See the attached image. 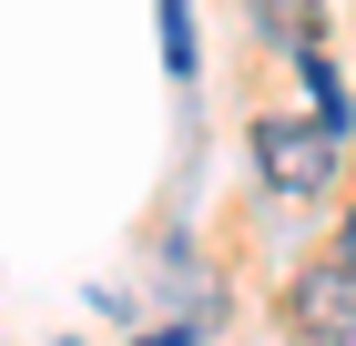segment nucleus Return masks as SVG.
I'll use <instances>...</instances> for the list:
<instances>
[{"instance_id":"nucleus-3","label":"nucleus","mask_w":356,"mask_h":346,"mask_svg":"<svg viewBox=\"0 0 356 346\" xmlns=\"http://www.w3.org/2000/svg\"><path fill=\"white\" fill-rule=\"evenodd\" d=\"M163 61L173 81H193V0H163Z\"/></svg>"},{"instance_id":"nucleus-1","label":"nucleus","mask_w":356,"mask_h":346,"mask_svg":"<svg viewBox=\"0 0 356 346\" xmlns=\"http://www.w3.org/2000/svg\"><path fill=\"white\" fill-rule=\"evenodd\" d=\"M285 326H296L305 346H356V265H305L296 285H285Z\"/></svg>"},{"instance_id":"nucleus-4","label":"nucleus","mask_w":356,"mask_h":346,"mask_svg":"<svg viewBox=\"0 0 356 346\" xmlns=\"http://www.w3.org/2000/svg\"><path fill=\"white\" fill-rule=\"evenodd\" d=\"M265 31L305 52V41H316V0H265Z\"/></svg>"},{"instance_id":"nucleus-5","label":"nucleus","mask_w":356,"mask_h":346,"mask_svg":"<svg viewBox=\"0 0 356 346\" xmlns=\"http://www.w3.org/2000/svg\"><path fill=\"white\" fill-rule=\"evenodd\" d=\"M336 265H356V204H346V235H336Z\"/></svg>"},{"instance_id":"nucleus-6","label":"nucleus","mask_w":356,"mask_h":346,"mask_svg":"<svg viewBox=\"0 0 356 346\" xmlns=\"http://www.w3.org/2000/svg\"><path fill=\"white\" fill-rule=\"evenodd\" d=\"M133 346H193V336H184V326H163V336H133Z\"/></svg>"},{"instance_id":"nucleus-2","label":"nucleus","mask_w":356,"mask_h":346,"mask_svg":"<svg viewBox=\"0 0 356 346\" xmlns=\"http://www.w3.org/2000/svg\"><path fill=\"white\" fill-rule=\"evenodd\" d=\"M254 173L275 194H326L336 184V133H305V123H254Z\"/></svg>"}]
</instances>
